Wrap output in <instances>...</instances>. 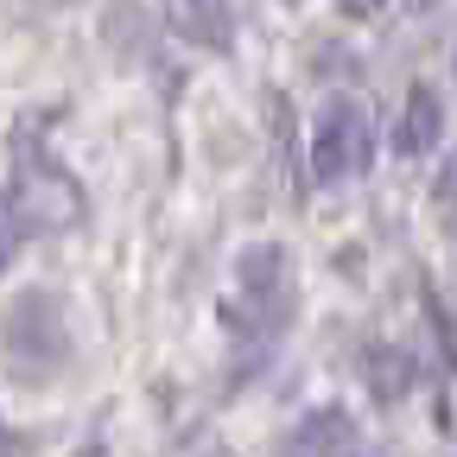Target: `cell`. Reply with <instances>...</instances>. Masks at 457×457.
I'll list each match as a JSON object with an SVG mask.
<instances>
[{
  "label": "cell",
  "instance_id": "6da1fadb",
  "mask_svg": "<svg viewBox=\"0 0 457 457\" xmlns=\"http://www.w3.org/2000/svg\"><path fill=\"white\" fill-rule=\"evenodd\" d=\"M0 356H7L13 381H51L57 369L71 362V324L57 293L32 286L7 305V324H0Z\"/></svg>",
  "mask_w": 457,
  "mask_h": 457
},
{
  "label": "cell",
  "instance_id": "7a4b0ae2",
  "mask_svg": "<svg viewBox=\"0 0 457 457\" xmlns=\"http://www.w3.org/2000/svg\"><path fill=\"white\" fill-rule=\"evenodd\" d=\"M13 171H20V191H13L20 222H32V228H71V222H83V185L38 140L13 146Z\"/></svg>",
  "mask_w": 457,
  "mask_h": 457
},
{
  "label": "cell",
  "instance_id": "3957f363",
  "mask_svg": "<svg viewBox=\"0 0 457 457\" xmlns=\"http://www.w3.org/2000/svg\"><path fill=\"white\" fill-rule=\"evenodd\" d=\"M312 171L324 185L343 179H362L369 171V108L350 96H330L318 108V128H312Z\"/></svg>",
  "mask_w": 457,
  "mask_h": 457
},
{
  "label": "cell",
  "instance_id": "277c9868",
  "mask_svg": "<svg viewBox=\"0 0 457 457\" xmlns=\"http://www.w3.org/2000/svg\"><path fill=\"white\" fill-rule=\"evenodd\" d=\"M236 286H242V305H248V330L254 337H273L286 318H293V267H286V248L279 242H254L236 267Z\"/></svg>",
  "mask_w": 457,
  "mask_h": 457
},
{
  "label": "cell",
  "instance_id": "5b68a950",
  "mask_svg": "<svg viewBox=\"0 0 457 457\" xmlns=\"http://www.w3.org/2000/svg\"><path fill=\"white\" fill-rule=\"evenodd\" d=\"M293 445H299V457H375V445L356 432L350 413H312Z\"/></svg>",
  "mask_w": 457,
  "mask_h": 457
},
{
  "label": "cell",
  "instance_id": "8992f818",
  "mask_svg": "<svg viewBox=\"0 0 457 457\" xmlns=\"http://www.w3.org/2000/svg\"><path fill=\"white\" fill-rule=\"evenodd\" d=\"M159 7H165V26L179 32L185 45H204V51H222V45H228L222 0H159Z\"/></svg>",
  "mask_w": 457,
  "mask_h": 457
},
{
  "label": "cell",
  "instance_id": "52a82bcc",
  "mask_svg": "<svg viewBox=\"0 0 457 457\" xmlns=\"http://www.w3.org/2000/svg\"><path fill=\"white\" fill-rule=\"evenodd\" d=\"M438 128H445V108H438V89H413L407 96V108H400V121H394V146L407 153V159H420V153H432V140H438Z\"/></svg>",
  "mask_w": 457,
  "mask_h": 457
},
{
  "label": "cell",
  "instance_id": "ba28073f",
  "mask_svg": "<svg viewBox=\"0 0 457 457\" xmlns=\"http://www.w3.org/2000/svg\"><path fill=\"white\" fill-rule=\"evenodd\" d=\"M362 369H369V387H375L381 407H394V400L413 387V356L400 350V343H375V350L362 356Z\"/></svg>",
  "mask_w": 457,
  "mask_h": 457
},
{
  "label": "cell",
  "instance_id": "9c48e42d",
  "mask_svg": "<svg viewBox=\"0 0 457 457\" xmlns=\"http://www.w3.org/2000/svg\"><path fill=\"white\" fill-rule=\"evenodd\" d=\"M432 210H438V222H445V228H457V153L445 159L438 185H432Z\"/></svg>",
  "mask_w": 457,
  "mask_h": 457
},
{
  "label": "cell",
  "instance_id": "30bf717a",
  "mask_svg": "<svg viewBox=\"0 0 457 457\" xmlns=\"http://www.w3.org/2000/svg\"><path fill=\"white\" fill-rule=\"evenodd\" d=\"M20 228H26V222H20L13 197L0 191V273H7V267H13V254H20Z\"/></svg>",
  "mask_w": 457,
  "mask_h": 457
},
{
  "label": "cell",
  "instance_id": "8fae6325",
  "mask_svg": "<svg viewBox=\"0 0 457 457\" xmlns=\"http://www.w3.org/2000/svg\"><path fill=\"white\" fill-rule=\"evenodd\" d=\"M337 7L350 13V20H369V13H381V7H387V0H337Z\"/></svg>",
  "mask_w": 457,
  "mask_h": 457
},
{
  "label": "cell",
  "instance_id": "7c38bea8",
  "mask_svg": "<svg viewBox=\"0 0 457 457\" xmlns=\"http://www.w3.org/2000/svg\"><path fill=\"white\" fill-rule=\"evenodd\" d=\"M77 457H108V451H102V445H83V451H77Z\"/></svg>",
  "mask_w": 457,
  "mask_h": 457
}]
</instances>
